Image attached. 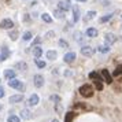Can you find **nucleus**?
I'll return each instance as SVG.
<instances>
[{
  "label": "nucleus",
  "instance_id": "nucleus-5",
  "mask_svg": "<svg viewBox=\"0 0 122 122\" xmlns=\"http://www.w3.org/2000/svg\"><path fill=\"white\" fill-rule=\"evenodd\" d=\"M12 26H14V22H12L11 19H8V18L3 19L0 22V28L1 29H12Z\"/></svg>",
  "mask_w": 122,
  "mask_h": 122
},
{
  "label": "nucleus",
  "instance_id": "nucleus-8",
  "mask_svg": "<svg viewBox=\"0 0 122 122\" xmlns=\"http://www.w3.org/2000/svg\"><path fill=\"white\" fill-rule=\"evenodd\" d=\"M8 56H10V50L7 48L6 45H4V47H1V54H0V61H1V62H4V61L7 59V58H8Z\"/></svg>",
  "mask_w": 122,
  "mask_h": 122
},
{
  "label": "nucleus",
  "instance_id": "nucleus-16",
  "mask_svg": "<svg viewBox=\"0 0 122 122\" xmlns=\"http://www.w3.org/2000/svg\"><path fill=\"white\" fill-rule=\"evenodd\" d=\"M4 77H6V80H12V78H15V71L14 70H11V69H8V70H6L4 71Z\"/></svg>",
  "mask_w": 122,
  "mask_h": 122
},
{
  "label": "nucleus",
  "instance_id": "nucleus-21",
  "mask_svg": "<svg viewBox=\"0 0 122 122\" xmlns=\"http://www.w3.org/2000/svg\"><path fill=\"white\" fill-rule=\"evenodd\" d=\"M97 51L102 52V54H107V52H110V47L108 45H99Z\"/></svg>",
  "mask_w": 122,
  "mask_h": 122
},
{
  "label": "nucleus",
  "instance_id": "nucleus-41",
  "mask_svg": "<svg viewBox=\"0 0 122 122\" xmlns=\"http://www.w3.org/2000/svg\"><path fill=\"white\" fill-rule=\"evenodd\" d=\"M121 30H122V26H121Z\"/></svg>",
  "mask_w": 122,
  "mask_h": 122
},
{
  "label": "nucleus",
  "instance_id": "nucleus-29",
  "mask_svg": "<svg viewBox=\"0 0 122 122\" xmlns=\"http://www.w3.org/2000/svg\"><path fill=\"white\" fill-rule=\"evenodd\" d=\"M121 74H122V65H119V66H117V69L114 70V77L121 76Z\"/></svg>",
  "mask_w": 122,
  "mask_h": 122
},
{
  "label": "nucleus",
  "instance_id": "nucleus-25",
  "mask_svg": "<svg viewBox=\"0 0 122 122\" xmlns=\"http://www.w3.org/2000/svg\"><path fill=\"white\" fill-rule=\"evenodd\" d=\"M22 39L25 40V41H29V40H32V32H25L22 36Z\"/></svg>",
  "mask_w": 122,
  "mask_h": 122
},
{
  "label": "nucleus",
  "instance_id": "nucleus-30",
  "mask_svg": "<svg viewBox=\"0 0 122 122\" xmlns=\"http://www.w3.org/2000/svg\"><path fill=\"white\" fill-rule=\"evenodd\" d=\"M73 117H74V112H67V114H66V118H65V122H71Z\"/></svg>",
  "mask_w": 122,
  "mask_h": 122
},
{
  "label": "nucleus",
  "instance_id": "nucleus-40",
  "mask_svg": "<svg viewBox=\"0 0 122 122\" xmlns=\"http://www.w3.org/2000/svg\"><path fill=\"white\" fill-rule=\"evenodd\" d=\"M77 1H82V3H84V1H86V0H77Z\"/></svg>",
  "mask_w": 122,
  "mask_h": 122
},
{
  "label": "nucleus",
  "instance_id": "nucleus-9",
  "mask_svg": "<svg viewBox=\"0 0 122 122\" xmlns=\"http://www.w3.org/2000/svg\"><path fill=\"white\" fill-rule=\"evenodd\" d=\"M39 102H40V97H39V95H36L33 93L30 97H29V102H28V104L29 106H37L39 104Z\"/></svg>",
  "mask_w": 122,
  "mask_h": 122
},
{
  "label": "nucleus",
  "instance_id": "nucleus-26",
  "mask_svg": "<svg viewBox=\"0 0 122 122\" xmlns=\"http://www.w3.org/2000/svg\"><path fill=\"white\" fill-rule=\"evenodd\" d=\"M55 17L58 18V19H63V18H65V12L61 11V10H56L55 11Z\"/></svg>",
  "mask_w": 122,
  "mask_h": 122
},
{
  "label": "nucleus",
  "instance_id": "nucleus-19",
  "mask_svg": "<svg viewBox=\"0 0 122 122\" xmlns=\"http://www.w3.org/2000/svg\"><path fill=\"white\" fill-rule=\"evenodd\" d=\"M41 54H43L41 47H39V45H37V47H34V48H33V55H34V58H36V59H39L40 56H41Z\"/></svg>",
  "mask_w": 122,
  "mask_h": 122
},
{
  "label": "nucleus",
  "instance_id": "nucleus-34",
  "mask_svg": "<svg viewBox=\"0 0 122 122\" xmlns=\"http://www.w3.org/2000/svg\"><path fill=\"white\" fill-rule=\"evenodd\" d=\"M51 100H54L55 103H59V102H61V97H59L58 95H54V96H51Z\"/></svg>",
  "mask_w": 122,
  "mask_h": 122
},
{
  "label": "nucleus",
  "instance_id": "nucleus-11",
  "mask_svg": "<svg viewBox=\"0 0 122 122\" xmlns=\"http://www.w3.org/2000/svg\"><path fill=\"white\" fill-rule=\"evenodd\" d=\"M63 59H65L66 63H73V62L76 61V52H67Z\"/></svg>",
  "mask_w": 122,
  "mask_h": 122
},
{
  "label": "nucleus",
  "instance_id": "nucleus-18",
  "mask_svg": "<svg viewBox=\"0 0 122 122\" xmlns=\"http://www.w3.org/2000/svg\"><path fill=\"white\" fill-rule=\"evenodd\" d=\"M21 117H22L23 119H30V118H32V112H30L28 108H23V110L21 111Z\"/></svg>",
  "mask_w": 122,
  "mask_h": 122
},
{
  "label": "nucleus",
  "instance_id": "nucleus-4",
  "mask_svg": "<svg viewBox=\"0 0 122 122\" xmlns=\"http://www.w3.org/2000/svg\"><path fill=\"white\" fill-rule=\"evenodd\" d=\"M33 80H34L33 82H34V86H36V88H41V86L44 85V77H43L41 74H36L33 77Z\"/></svg>",
  "mask_w": 122,
  "mask_h": 122
},
{
  "label": "nucleus",
  "instance_id": "nucleus-3",
  "mask_svg": "<svg viewBox=\"0 0 122 122\" xmlns=\"http://www.w3.org/2000/svg\"><path fill=\"white\" fill-rule=\"evenodd\" d=\"M70 0H66V1H63V0H61L59 3H58V10H61V11H63V12H66V11H69L70 10Z\"/></svg>",
  "mask_w": 122,
  "mask_h": 122
},
{
  "label": "nucleus",
  "instance_id": "nucleus-22",
  "mask_svg": "<svg viewBox=\"0 0 122 122\" xmlns=\"http://www.w3.org/2000/svg\"><path fill=\"white\" fill-rule=\"evenodd\" d=\"M112 17H114V14H107V15H104V17H102V18H100V23L108 22V21H110Z\"/></svg>",
  "mask_w": 122,
  "mask_h": 122
},
{
  "label": "nucleus",
  "instance_id": "nucleus-43",
  "mask_svg": "<svg viewBox=\"0 0 122 122\" xmlns=\"http://www.w3.org/2000/svg\"><path fill=\"white\" fill-rule=\"evenodd\" d=\"M0 81H1V80H0Z\"/></svg>",
  "mask_w": 122,
  "mask_h": 122
},
{
  "label": "nucleus",
  "instance_id": "nucleus-28",
  "mask_svg": "<svg viewBox=\"0 0 122 122\" xmlns=\"http://www.w3.org/2000/svg\"><path fill=\"white\" fill-rule=\"evenodd\" d=\"M34 63H36V65H37V67H40V69H44V67H45V62H44V61L34 59Z\"/></svg>",
  "mask_w": 122,
  "mask_h": 122
},
{
  "label": "nucleus",
  "instance_id": "nucleus-27",
  "mask_svg": "<svg viewBox=\"0 0 122 122\" xmlns=\"http://www.w3.org/2000/svg\"><path fill=\"white\" fill-rule=\"evenodd\" d=\"M8 36H10V39H11V40H14V41H15V40L18 39V30H12V32H10V34H8Z\"/></svg>",
  "mask_w": 122,
  "mask_h": 122
},
{
  "label": "nucleus",
  "instance_id": "nucleus-14",
  "mask_svg": "<svg viewBox=\"0 0 122 122\" xmlns=\"http://www.w3.org/2000/svg\"><path fill=\"white\" fill-rule=\"evenodd\" d=\"M73 17H74V22L80 21V7L73 6Z\"/></svg>",
  "mask_w": 122,
  "mask_h": 122
},
{
  "label": "nucleus",
  "instance_id": "nucleus-1",
  "mask_svg": "<svg viewBox=\"0 0 122 122\" xmlns=\"http://www.w3.org/2000/svg\"><path fill=\"white\" fill-rule=\"evenodd\" d=\"M80 93H81V96H84V97H91V96L93 95V88H92V85L84 84L80 88Z\"/></svg>",
  "mask_w": 122,
  "mask_h": 122
},
{
  "label": "nucleus",
  "instance_id": "nucleus-36",
  "mask_svg": "<svg viewBox=\"0 0 122 122\" xmlns=\"http://www.w3.org/2000/svg\"><path fill=\"white\" fill-rule=\"evenodd\" d=\"M1 97H4V88L3 86H0V99Z\"/></svg>",
  "mask_w": 122,
  "mask_h": 122
},
{
  "label": "nucleus",
  "instance_id": "nucleus-33",
  "mask_svg": "<svg viewBox=\"0 0 122 122\" xmlns=\"http://www.w3.org/2000/svg\"><path fill=\"white\" fill-rule=\"evenodd\" d=\"M95 86H96L97 91H103V84H102V81H95Z\"/></svg>",
  "mask_w": 122,
  "mask_h": 122
},
{
  "label": "nucleus",
  "instance_id": "nucleus-15",
  "mask_svg": "<svg viewBox=\"0 0 122 122\" xmlns=\"http://www.w3.org/2000/svg\"><path fill=\"white\" fill-rule=\"evenodd\" d=\"M23 100V95H12L10 96V103H19Z\"/></svg>",
  "mask_w": 122,
  "mask_h": 122
},
{
  "label": "nucleus",
  "instance_id": "nucleus-38",
  "mask_svg": "<svg viewBox=\"0 0 122 122\" xmlns=\"http://www.w3.org/2000/svg\"><path fill=\"white\" fill-rule=\"evenodd\" d=\"M47 37L52 39V37H54V32H50V33H47Z\"/></svg>",
  "mask_w": 122,
  "mask_h": 122
},
{
  "label": "nucleus",
  "instance_id": "nucleus-17",
  "mask_svg": "<svg viewBox=\"0 0 122 122\" xmlns=\"http://www.w3.org/2000/svg\"><path fill=\"white\" fill-rule=\"evenodd\" d=\"M45 56L50 59V61H55L56 59V56H58V54H56V51H52V50H50V51H47V54H45Z\"/></svg>",
  "mask_w": 122,
  "mask_h": 122
},
{
  "label": "nucleus",
  "instance_id": "nucleus-23",
  "mask_svg": "<svg viewBox=\"0 0 122 122\" xmlns=\"http://www.w3.org/2000/svg\"><path fill=\"white\" fill-rule=\"evenodd\" d=\"M89 78H91V80H95V81H102L100 77H99V74H97L96 71H91L89 73Z\"/></svg>",
  "mask_w": 122,
  "mask_h": 122
},
{
  "label": "nucleus",
  "instance_id": "nucleus-35",
  "mask_svg": "<svg viewBox=\"0 0 122 122\" xmlns=\"http://www.w3.org/2000/svg\"><path fill=\"white\" fill-rule=\"evenodd\" d=\"M40 43H41V39H40V37H37V39H36V40L33 41V44H32V47H36V45H37V44H40Z\"/></svg>",
  "mask_w": 122,
  "mask_h": 122
},
{
  "label": "nucleus",
  "instance_id": "nucleus-20",
  "mask_svg": "<svg viewBox=\"0 0 122 122\" xmlns=\"http://www.w3.org/2000/svg\"><path fill=\"white\" fill-rule=\"evenodd\" d=\"M18 70H21V71H25V70H28V65L25 63V62H18L17 65H15Z\"/></svg>",
  "mask_w": 122,
  "mask_h": 122
},
{
  "label": "nucleus",
  "instance_id": "nucleus-42",
  "mask_svg": "<svg viewBox=\"0 0 122 122\" xmlns=\"http://www.w3.org/2000/svg\"><path fill=\"white\" fill-rule=\"evenodd\" d=\"M0 108H1V106H0Z\"/></svg>",
  "mask_w": 122,
  "mask_h": 122
},
{
  "label": "nucleus",
  "instance_id": "nucleus-6",
  "mask_svg": "<svg viewBox=\"0 0 122 122\" xmlns=\"http://www.w3.org/2000/svg\"><path fill=\"white\" fill-rule=\"evenodd\" d=\"M104 41H106V45H111L117 41V37L112 33H107L104 36Z\"/></svg>",
  "mask_w": 122,
  "mask_h": 122
},
{
  "label": "nucleus",
  "instance_id": "nucleus-39",
  "mask_svg": "<svg viewBox=\"0 0 122 122\" xmlns=\"http://www.w3.org/2000/svg\"><path fill=\"white\" fill-rule=\"evenodd\" d=\"M51 122H59V121H58V119H52Z\"/></svg>",
  "mask_w": 122,
  "mask_h": 122
},
{
  "label": "nucleus",
  "instance_id": "nucleus-2",
  "mask_svg": "<svg viewBox=\"0 0 122 122\" xmlns=\"http://www.w3.org/2000/svg\"><path fill=\"white\" fill-rule=\"evenodd\" d=\"M8 85H10L11 88H14V89H18V91H23V88H25V85H23L19 80H17V78L10 80V81H8Z\"/></svg>",
  "mask_w": 122,
  "mask_h": 122
},
{
  "label": "nucleus",
  "instance_id": "nucleus-24",
  "mask_svg": "<svg viewBox=\"0 0 122 122\" xmlns=\"http://www.w3.org/2000/svg\"><path fill=\"white\" fill-rule=\"evenodd\" d=\"M41 18H43V21H44V22H47V23L52 22V18H51L50 14H43V15H41Z\"/></svg>",
  "mask_w": 122,
  "mask_h": 122
},
{
  "label": "nucleus",
  "instance_id": "nucleus-37",
  "mask_svg": "<svg viewBox=\"0 0 122 122\" xmlns=\"http://www.w3.org/2000/svg\"><path fill=\"white\" fill-rule=\"evenodd\" d=\"M65 76H66V77H69V76H73V71H69V70H67V71H65Z\"/></svg>",
  "mask_w": 122,
  "mask_h": 122
},
{
  "label": "nucleus",
  "instance_id": "nucleus-12",
  "mask_svg": "<svg viewBox=\"0 0 122 122\" xmlns=\"http://www.w3.org/2000/svg\"><path fill=\"white\" fill-rule=\"evenodd\" d=\"M96 17V11H88L85 15H84V22H89V21H92L93 18Z\"/></svg>",
  "mask_w": 122,
  "mask_h": 122
},
{
  "label": "nucleus",
  "instance_id": "nucleus-7",
  "mask_svg": "<svg viewBox=\"0 0 122 122\" xmlns=\"http://www.w3.org/2000/svg\"><path fill=\"white\" fill-rule=\"evenodd\" d=\"M81 55L84 56H92L93 55V48L92 47H89V45H85L81 48Z\"/></svg>",
  "mask_w": 122,
  "mask_h": 122
},
{
  "label": "nucleus",
  "instance_id": "nucleus-32",
  "mask_svg": "<svg viewBox=\"0 0 122 122\" xmlns=\"http://www.w3.org/2000/svg\"><path fill=\"white\" fill-rule=\"evenodd\" d=\"M59 47H62V48H67V47H69V44H67L66 40L61 39V40H59Z\"/></svg>",
  "mask_w": 122,
  "mask_h": 122
},
{
  "label": "nucleus",
  "instance_id": "nucleus-10",
  "mask_svg": "<svg viewBox=\"0 0 122 122\" xmlns=\"http://www.w3.org/2000/svg\"><path fill=\"white\" fill-rule=\"evenodd\" d=\"M102 76H103V78H104V81L107 84L112 82V77H111V74L108 73V70H107V69H103V70H102Z\"/></svg>",
  "mask_w": 122,
  "mask_h": 122
},
{
  "label": "nucleus",
  "instance_id": "nucleus-13",
  "mask_svg": "<svg viewBox=\"0 0 122 122\" xmlns=\"http://www.w3.org/2000/svg\"><path fill=\"white\" fill-rule=\"evenodd\" d=\"M85 34H86L88 37H91V39H93V37H97V29H95V28H88V29H86V32H85Z\"/></svg>",
  "mask_w": 122,
  "mask_h": 122
},
{
  "label": "nucleus",
  "instance_id": "nucleus-31",
  "mask_svg": "<svg viewBox=\"0 0 122 122\" xmlns=\"http://www.w3.org/2000/svg\"><path fill=\"white\" fill-rule=\"evenodd\" d=\"M7 121H8V122H19V117H17V115H10Z\"/></svg>",
  "mask_w": 122,
  "mask_h": 122
}]
</instances>
